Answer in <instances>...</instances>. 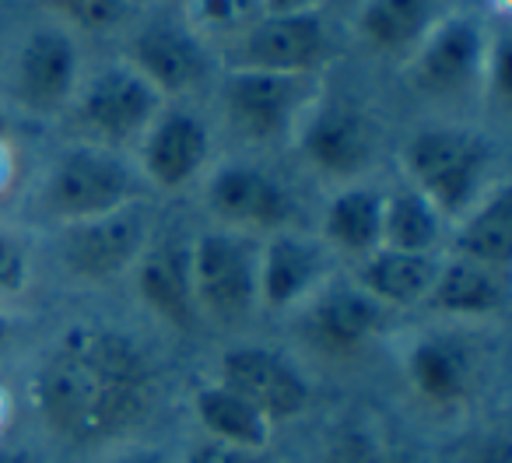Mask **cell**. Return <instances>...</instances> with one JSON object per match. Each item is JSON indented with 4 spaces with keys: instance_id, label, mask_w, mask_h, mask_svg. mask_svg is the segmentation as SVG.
<instances>
[{
    "instance_id": "6da1fadb",
    "label": "cell",
    "mask_w": 512,
    "mask_h": 463,
    "mask_svg": "<svg viewBox=\"0 0 512 463\" xmlns=\"http://www.w3.org/2000/svg\"><path fill=\"white\" fill-rule=\"evenodd\" d=\"M155 369L127 330L74 323L39 358L32 400L53 435L92 446L130 432L151 407Z\"/></svg>"
},
{
    "instance_id": "7a4b0ae2",
    "label": "cell",
    "mask_w": 512,
    "mask_h": 463,
    "mask_svg": "<svg viewBox=\"0 0 512 463\" xmlns=\"http://www.w3.org/2000/svg\"><path fill=\"white\" fill-rule=\"evenodd\" d=\"M495 144L474 127L432 123L414 130L400 151L404 183L425 193L446 221L467 214L495 186Z\"/></svg>"
},
{
    "instance_id": "3957f363",
    "label": "cell",
    "mask_w": 512,
    "mask_h": 463,
    "mask_svg": "<svg viewBox=\"0 0 512 463\" xmlns=\"http://www.w3.org/2000/svg\"><path fill=\"white\" fill-rule=\"evenodd\" d=\"M144 190L148 183L123 151L74 141L53 155L39 183V207L57 225H74L144 200Z\"/></svg>"
},
{
    "instance_id": "277c9868",
    "label": "cell",
    "mask_w": 512,
    "mask_h": 463,
    "mask_svg": "<svg viewBox=\"0 0 512 463\" xmlns=\"http://www.w3.org/2000/svg\"><path fill=\"white\" fill-rule=\"evenodd\" d=\"M162 109L165 99L155 92V85L144 81L127 60H116L81 78L67 113L81 144L127 155L141 144Z\"/></svg>"
},
{
    "instance_id": "5b68a950",
    "label": "cell",
    "mask_w": 512,
    "mask_h": 463,
    "mask_svg": "<svg viewBox=\"0 0 512 463\" xmlns=\"http://www.w3.org/2000/svg\"><path fill=\"white\" fill-rule=\"evenodd\" d=\"M316 99H320V78H302V74L225 71L218 85V106L228 130L253 148L292 141Z\"/></svg>"
},
{
    "instance_id": "8992f818",
    "label": "cell",
    "mask_w": 512,
    "mask_h": 463,
    "mask_svg": "<svg viewBox=\"0 0 512 463\" xmlns=\"http://www.w3.org/2000/svg\"><path fill=\"white\" fill-rule=\"evenodd\" d=\"M256 260H260V243L242 232L211 228V232L190 239L197 313L214 323L249 320L260 309Z\"/></svg>"
},
{
    "instance_id": "52a82bcc",
    "label": "cell",
    "mask_w": 512,
    "mask_h": 463,
    "mask_svg": "<svg viewBox=\"0 0 512 463\" xmlns=\"http://www.w3.org/2000/svg\"><path fill=\"white\" fill-rule=\"evenodd\" d=\"M151 236H155V228H151L148 200H134L120 211L60 225L57 257L71 278L85 281V285H109L120 274H130Z\"/></svg>"
},
{
    "instance_id": "ba28073f",
    "label": "cell",
    "mask_w": 512,
    "mask_h": 463,
    "mask_svg": "<svg viewBox=\"0 0 512 463\" xmlns=\"http://www.w3.org/2000/svg\"><path fill=\"white\" fill-rule=\"evenodd\" d=\"M334 57V39L323 11L306 15H260L239 39L225 46L228 71H267L320 78Z\"/></svg>"
},
{
    "instance_id": "9c48e42d",
    "label": "cell",
    "mask_w": 512,
    "mask_h": 463,
    "mask_svg": "<svg viewBox=\"0 0 512 463\" xmlns=\"http://www.w3.org/2000/svg\"><path fill=\"white\" fill-rule=\"evenodd\" d=\"M81 78V46L74 32L57 22L36 25L11 57V102L29 116H60L71 106Z\"/></svg>"
},
{
    "instance_id": "30bf717a",
    "label": "cell",
    "mask_w": 512,
    "mask_h": 463,
    "mask_svg": "<svg viewBox=\"0 0 512 463\" xmlns=\"http://www.w3.org/2000/svg\"><path fill=\"white\" fill-rule=\"evenodd\" d=\"M292 141L309 169L344 186L362 179L365 169L376 162L379 127L362 106L320 92Z\"/></svg>"
},
{
    "instance_id": "8fae6325",
    "label": "cell",
    "mask_w": 512,
    "mask_h": 463,
    "mask_svg": "<svg viewBox=\"0 0 512 463\" xmlns=\"http://www.w3.org/2000/svg\"><path fill=\"white\" fill-rule=\"evenodd\" d=\"M491 36L474 15H446L428 29L418 50L404 60V74L411 88L432 99H453L481 85L484 57H488Z\"/></svg>"
},
{
    "instance_id": "7c38bea8",
    "label": "cell",
    "mask_w": 512,
    "mask_h": 463,
    "mask_svg": "<svg viewBox=\"0 0 512 463\" xmlns=\"http://www.w3.org/2000/svg\"><path fill=\"white\" fill-rule=\"evenodd\" d=\"M211 214L228 232L242 236H274L295 218V197L274 172L253 162H225L207 176L204 193Z\"/></svg>"
},
{
    "instance_id": "4fadbf2b",
    "label": "cell",
    "mask_w": 512,
    "mask_h": 463,
    "mask_svg": "<svg viewBox=\"0 0 512 463\" xmlns=\"http://www.w3.org/2000/svg\"><path fill=\"white\" fill-rule=\"evenodd\" d=\"M127 64L151 81L162 99H183L211 78L207 43L172 15H151L137 25L127 43Z\"/></svg>"
},
{
    "instance_id": "5bb4252c",
    "label": "cell",
    "mask_w": 512,
    "mask_h": 463,
    "mask_svg": "<svg viewBox=\"0 0 512 463\" xmlns=\"http://www.w3.org/2000/svg\"><path fill=\"white\" fill-rule=\"evenodd\" d=\"M218 383L246 397L271 425L299 418L313 404V390L299 365L264 344H232L221 351Z\"/></svg>"
},
{
    "instance_id": "9a60e30c",
    "label": "cell",
    "mask_w": 512,
    "mask_h": 463,
    "mask_svg": "<svg viewBox=\"0 0 512 463\" xmlns=\"http://www.w3.org/2000/svg\"><path fill=\"white\" fill-rule=\"evenodd\" d=\"M211 127L186 106H165L137 144V172L155 190H183L211 165Z\"/></svg>"
},
{
    "instance_id": "2e32d148",
    "label": "cell",
    "mask_w": 512,
    "mask_h": 463,
    "mask_svg": "<svg viewBox=\"0 0 512 463\" xmlns=\"http://www.w3.org/2000/svg\"><path fill=\"white\" fill-rule=\"evenodd\" d=\"M134 292L141 306L172 330H193L200 320L193 299V267L190 239L179 232H155L141 250L137 264L130 267Z\"/></svg>"
},
{
    "instance_id": "e0dca14e",
    "label": "cell",
    "mask_w": 512,
    "mask_h": 463,
    "mask_svg": "<svg viewBox=\"0 0 512 463\" xmlns=\"http://www.w3.org/2000/svg\"><path fill=\"white\" fill-rule=\"evenodd\" d=\"M386 313L390 309L369 299L355 281H348V285H320L313 299L306 302L302 334L323 355H355L386 330Z\"/></svg>"
},
{
    "instance_id": "ac0fdd59",
    "label": "cell",
    "mask_w": 512,
    "mask_h": 463,
    "mask_svg": "<svg viewBox=\"0 0 512 463\" xmlns=\"http://www.w3.org/2000/svg\"><path fill=\"white\" fill-rule=\"evenodd\" d=\"M320 285H327V246L320 239L285 228L260 243L256 288L264 309L281 313V309L302 306L313 299Z\"/></svg>"
},
{
    "instance_id": "d6986e66",
    "label": "cell",
    "mask_w": 512,
    "mask_h": 463,
    "mask_svg": "<svg viewBox=\"0 0 512 463\" xmlns=\"http://www.w3.org/2000/svg\"><path fill=\"white\" fill-rule=\"evenodd\" d=\"M404 376L425 407H460L474 393V351L453 334H421L404 351Z\"/></svg>"
},
{
    "instance_id": "ffe728a7",
    "label": "cell",
    "mask_w": 512,
    "mask_h": 463,
    "mask_svg": "<svg viewBox=\"0 0 512 463\" xmlns=\"http://www.w3.org/2000/svg\"><path fill=\"white\" fill-rule=\"evenodd\" d=\"M421 306L456 323L495 320L509 306V278L505 271L474 264V260L439 257V271Z\"/></svg>"
},
{
    "instance_id": "44dd1931",
    "label": "cell",
    "mask_w": 512,
    "mask_h": 463,
    "mask_svg": "<svg viewBox=\"0 0 512 463\" xmlns=\"http://www.w3.org/2000/svg\"><path fill=\"white\" fill-rule=\"evenodd\" d=\"M442 15V0H362L351 25L372 53L407 60Z\"/></svg>"
},
{
    "instance_id": "7402d4cb",
    "label": "cell",
    "mask_w": 512,
    "mask_h": 463,
    "mask_svg": "<svg viewBox=\"0 0 512 463\" xmlns=\"http://www.w3.org/2000/svg\"><path fill=\"white\" fill-rule=\"evenodd\" d=\"M383 193L379 186L355 179L344 183L323 207V239L327 250L365 260L383 246Z\"/></svg>"
},
{
    "instance_id": "603a6c76",
    "label": "cell",
    "mask_w": 512,
    "mask_h": 463,
    "mask_svg": "<svg viewBox=\"0 0 512 463\" xmlns=\"http://www.w3.org/2000/svg\"><path fill=\"white\" fill-rule=\"evenodd\" d=\"M449 257L474 260V264L509 271L512 264V190L495 183L467 214L453 221L449 232Z\"/></svg>"
},
{
    "instance_id": "cb8c5ba5",
    "label": "cell",
    "mask_w": 512,
    "mask_h": 463,
    "mask_svg": "<svg viewBox=\"0 0 512 463\" xmlns=\"http://www.w3.org/2000/svg\"><path fill=\"white\" fill-rule=\"evenodd\" d=\"M439 271V253H404L379 246L355 264V285L383 309L421 306Z\"/></svg>"
},
{
    "instance_id": "d4e9b609",
    "label": "cell",
    "mask_w": 512,
    "mask_h": 463,
    "mask_svg": "<svg viewBox=\"0 0 512 463\" xmlns=\"http://www.w3.org/2000/svg\"><path fill=\"white\" fill-rule=\"evenodd\" d=\"M190 411H193V418H197V425L207 432V442L246 449V453H264L267 442H271V432H274L271 421L256 411L246 397L228 390L218 379L200 383L197 390H193Z\"/></svg>"
},
{
    "instance_id": "484cf974",
    "label": "cell",
    "mask_w": 512,
    "mask_h": 463,
    "mask_svg": "<svg viewBox=\"0 0 512 463\" xmlns=\"http://www.w3.org/2000/svg\"><path fill=\"white\" fill-rule=\"evenodd\" d=\"M449 221L439 207L418 193L411 183H400L397 190L383 193V246L404 253H439L446 243Z\"/></svg>"
},
{
    "instance_id": "4316f807",
    "label": "cell",
    "mask_w": 512,
    "mask_h": 463,
    "mask_svg": "<svg viewBox=\"0 0 512 463\" xmlns=\"http://www.w3.org/2000/svg\"><path fill=\"white\" fill-rule=\"evenodd\" d=\"M260 11V0H183V22L204 43H221L228 46L232 39H239Z\"/></svg>"
},
{
    "instance_id": "83f0119b",
    "label": "cell",
    "mask_w": 512,
    "mask_h": 463,
    "mask_svg": "<svg viewBox=\"0 0 512 463\" xmlns=\"http://www.w3.org/2000/svg\"><path fill=\"white\" fill-rule=\"evenodd\" d=\"M39 4L57 18V25L92 36L116 32L130 15V0H39Z\"/></svg>"
},
{
    "instance_id": "f1b7e54d",
    "label": "cell",
    "mask_w": 512,
    "mask_h": 463,
    "mask_svg": "<svg viewBox=\"0 0 512 463\" xmlns=\"http://www.w3.org/2000/svg\"><path fill=\"white\" fill-rule=\"evenodd\" d=\"M32 285V250L15 228H0V302H15Z\"/></svg>"
},
{
    "instance_id": "f546056e",
    "label": "cell",
    "mask_w": 512,
    "mask_h": 463,
    "mask_svg": "<svg viewBox=\"0 0 512 463\" xmlns=\"http://www.w3.org/2000/svg\"><path fill=\"white\" fill-rule=\"evenodd\" d=\"M509 53H512V46H509V36H505V32L491 36L488 57H484L481 88L498 109H505V102H509Z\"/></svg>"
},
{
    "instance_id": "4dcf8cb0",
    "label": "cell",
    "mask_w": 512,
    "mask_h": 463,
    "mask_svg": "<svg viewBox=\"0 0 512 463\" xmlns=\"http://www.w3.org/2000/svg\"><path fill=\"white\" fill-rule=\"evenodd\" d=\"M183 463H260V453L218 446V442H200L197 449H190V453L183 456Z\"/></svg>"
},
{
    "instance_id": "1f68e13d",
    "label": "cell",
    "mask_w": 512,
    "mask_h": 463,
    "mask_svg": "<svg viewBox=\"0 0 512 463\" xmlns=\"http://www.w3.org/2000/svg\"><path fill=\"white\" fill-rule=\"evenodd\" d=\"M467 463H512V446L505 432H491L484 435L474 446V453L467 456Z\"/></svg>"
},
{
    "instance_id": "d6a6232c",
    "label": "cell",
    "mask_w": 512,
    "mask_h": 463,
    "mask_svg": "<svg viewBox=\"0 0 512 463\" xmlns=\"http://www.w3.org/2000/svg\"><path fill=\"white\" fill-rule=\"evenodd\" d=\"M323 0H260L264 15H306V11H320Z\"/></svg>"
},
{
    "instance_id": "836d02e7",
    "label": "cell",
    "mask_w": 512,
    "mask_h": 463,
    "mask_svg": "<svg viewBox=\"0 0 512 463\" xmlns=\"http://www.w3.org/2000/svg\"><path fill=\"white\" fill-rule=\"evenodd\" d=\"M15 172H18V155L11 148V137H4L0 141V197L15 186Z\"/></svg>"
},
{
    "instance_id": "e575fe53",
    "label": "cell",
    "mask_w": 512,
    "mask_h": 463,
    "mask_svg": "<svg viewBox=\"0 0 512 463\" xmlns=\"http://www.w3.org/2000/svg\"><path fill=\"white\" fill-rule=\"evenodd\" d=\"M106 463H172V460L162 449H123V453H116Z\"/></svg>"
},
{
    "instance_id": "d590c367",
    "label": "cell",
    "mask_w": 512,
    "mask_h": 463,
    "mask_svg": "<svg viewBox=\"0 0 512 463\" xmlns=\"http://www.w3.org/2000/svg\"><path fill=\"white\" fill-rule=\"evenodd\" d=\"M323 8L337 11V15H355L358 8H362V0H323Z\"/></svg>"
},
{
    "instance_id": "8d00e7d4",
    "label": "cell",
    "mask_w": 512,
    "mask_h": 463,
    "mask_svg": "<svg viewBox=\"0 0 512 463\" xmlns=\"http://www.w3.org/2000/svg\"><path fill=\"white\" fill-rule=\"evenodd\" d=\"M0 463H36L29 453H18V449H0Z\"/></svg>"
},
{
    "instance_id": "74e56055",
    "label": "cell",
    "mask_w": 512,
    "mask_h": 463,
    "mask_svg": "<svg viewBox=\"0 0 512 463\" xmlns=\"http://www.w3.org/2000/svg\"><path fill=\"white\" fill-rule=\"evenodd\" d=\"M4 137H11V109L0 102V141H4Z\"/></svg>"
},
{
    "instance_id": "f35d334b",
    "label": "cell",
    "mask_w": 512,
    "mask_h": 463,
    "mask_svg": "<svg viewBox=\"0 0 512 463\" xmlns=\"http://www.w3.org/2000/svg\"><path fill=\"white\" fill-rule=\"evenodd\" d=\"M362 463H397V460H362Z\"/></svg>"
},
{
    "instance_id": "ab89813d",
    "label": "cell",
    "mask_w": 512,
    "mask_h": 463,
    "mask_svg": "<svg viewBox=\"0 0 512 463\" xmlns=\"http://www.w3.org/2000/svg\"><path fill=\"white\" fill-rule=\"evenodd\" d=\"M130 4H134V0H130Z\"/></svg>"
}]
</instances>
